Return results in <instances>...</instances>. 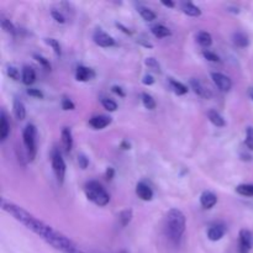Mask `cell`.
<instances>
[{"instance_id": "obj_30", "label": "cell", "mask_w": 253, "mask_h": 253, "mask_svg": "<svg viewBox=\"0 0 253 253\" xmlns=\"http://www.w3.org/2000/svg\"><path fill=\"white\" fill-rule=\"evenodd\" d=\"M44 42H46V43L48 44L49 47H52V49H53L54 53H56L57 56H61V53H62L61 44H59V42L57 41V40H54V39H44Z\"/></svg>"}, {"instance_id": "obj_31", "label": "cell", "mask_w": 253, "mask_h": 253, "mask_svg": "<svg viewBox=\"0 0 253 253\" xmlns=\"http://www.w3.org/2000/svg\"><path fill=\"white\" fill-rule=\"evenodd\" d=\"M145 63H146V66H147L148 68L152 69V71L157 72V73H160V72H161L160 63H158L157 59H155L153 57H148V58H146Z\"/></svg>"}, {"instance_id": "obj_15", "label": "cell", "mask_w": 253, "mask_h": 253, "mask_svg": "<svg viewBox=\"0 0 253 253\" xmlns=\"http://www.w3.org/2000/svg\"><path fill=\"white\" fill-rule=\"evenodd\" d=\"M61 137H62V143H63L66 152H71L72 147H73V136H72L71 128L68 127L62 128Z\"/></svg>"}, {"instance_id": "obj_19", "label": "cell", "mask_w": 253, "mask_h": 253, "mask_svg": "<svg viewBox=\"0 0 253 253\" xmlns=\"http://www.w3.org/2000/svg\"><path fill=\"white\" fill-rule=\"evenodd\" d=\"M208 118H209L210 123H211L214 126H216V127H224V126L226 125L225 119L215 110H210L209 113H208Z\"/></svg>"}, {"instance_id": "obj_1", "label": "cell", "mask_w": 253, "mask_h": 253, "mask_svg": "<svg viewBox=\"0 0 253 253\" xmlns=\"http://www.w3.org/2000/svg\"><path fill=\"white\" fill-rule=\"evenodd\" d=\"M1 209L6 211L7 214L11 215L20 224L24 225L27 230L41 237L46 244H48L49 246H52L57 251L62 253H83L71 239H68L63 234L56 231L53 227L48 226L43 221L35 217L34 215L26 211L24 208L19 207V205L14 204L11 202H7L5 199H1Z\"/></svg>"}, {"instance_id": "obj_26", "label": "cell", "mask_w": 253, "mask_h": 253, "mask_svg": "<svg viewBox=\"0 0 253 253\" xmlns=\"http://www.w3.org/2000/svg\"><path fill=\"white\" fill-rule=\"evenodd\" d=\"M0 24H1L2 30H4L5 32H7V34L10 35H16V29H15V26L12 25V22L10 21L9 19L2 16V15L1 17H0Z\"/></svg>"}, {"instance_id": "obj_22", "label": "cell", "mask_w": 253, "mask_h": 253, "mask_svg": "<svg viewBox=\"0 0 253 253\" xmlns=\"http://www.w3.org/2000/svg\"><path fill=\"white\" fill-rule=\"evenodd\" d=\"M169 85L170 89H172V90L174 91V94H177V95H184V94L188 93L187 86L183 83H180V82L174 81V79H169Z\"/></svg>"}, {"instance_id": "obj_4", "label": "cell", "mask_w": 253, "mask_h": 253, "mask_svg": "<svg viewBox=\"0 0 253 253\" xmlns=\"http://www.w3.org/2000/svg\"><path fill=\"white\" fill-rule=\"evenodd\" d=\"M22 141H24V145L26 147L27 156H29L30 161H34L36 157V127L32 124L25 127L24 132H22Z\"/></svg>"}, {"instance_id": "obj_12", "label": "cell", "mask_w": 253, "mask_h": 253, "mask_svg": "<svg viewBox=\"0 0 253 253\" xmlns=\"http://www.w3.org/2000/svg\"><path fill=\"white\" fill-rule=\"evenodd\" d=\"M217 198L214 193L211 192H204L200 195V204L204 209H211L216 205Z\"/></svg>"}, {"instance_id": "obj_40", "label": "cell", "mask_w": 253, "mask_h": 253, "mask_svg": "<svg viewBox=\"0 0 253 253\" xmlns=\"http://www.w3.org/2000/svg\"><path fill=\"white\" fill-rule=\"evenodd\" d=\"M78 162H79V166H81V167L83 168V169H85V168L88 167L89 161H88V158H86L84 155L79 156V157H78Z\"/></svg>"}, {"instance_id": "obj_14", "label": "cell", "mask_w": 253, "mask_h": 253, "mask_svg": "<svg viewBox=\"0 0 253 253\" xmlns=\"http://www.w3.org/2000/svg\"><path fill=\"white\" fill-rule=\"evenodd\" d=\"M9 133H10L9 121H7L5 111L1 110V114H0V140L1 141L6 140Z\"/></svg>"}, {"instance_id": "obj_36", "label": "cell", "mask_w": 253, "mask_h": 253, "mask_svg": "<svg viewBox=\"0 0 253 253\" xmlns=\"http://www.w3.org/2000/svg\"><path fill=\"white\" fill-rule=\"evenodd\" d=\"M203 54H204L205 58L210 62H219L220 61L219 56H217V54H215L214 52H211V51H204V53Z\"/></svg>"}, {"instance_id": "obj_28", "label": "cell", "mask_w": 253, "mask_h": 253, "mask_svg": "<svg viewBox=\"0 0 253 253\" xmlns=\"http://www.w3.org/2000/svg\"><path fill=\"white\" fill-rule=\"evenodd\" d=\"M236 192L242 197H253V184H240L237 185Z\"/></svg>"}, {"instance_id": "obj_21", "label": "cell", "mask_w": 253, "mask_h": 253, "mask_svg": "<svg viewBox=\"0 0 253 253\" xmlns=\"http://www.w3.org/2000/svg\"><path fill=\"white\" fill-rule=\"evenodd\" d=\"M152 34L155 35L157 39H165V37H168L170 35V31L168 27H166L165 25H155V26L151 29Z\"/></svg>"}, {"instance_id": "obj_13", "label": "cell", "mask_w": 253, "mask_h": 253, "mask_svg": "<svg viewBox=\"0 0 253 253\" xmlns=\"http://www.w3.org/2000/svg\"><path fill=\"white\" fill-rule=\"evenodd\" d=\"M190 86H192L193 90L195 91V94H198L199 96H202V98H210L211 96V93L209 91V89L205 88L204 85H203L202 82H199L198 79H190Z\"/></svg>"}, {"instance_id": "obj_37", "label": "cell", "mask_w": 253, "mask_h": 253, "mask_svg": "<svg viewBox=\"0 0 253 253\" xmlns=\"http://www.w3.org/2000/svg\"><path fill=\"white\" fill-rule=\"evenodd\" d=\"M52 16H53V19L56 20L57 22H59V24H64L66 22V19H64L63 15L61 14L59 11H57V10H52Z\"/></svg>"}, {"instance_id": "obj_32", "label": "cell", "mask_w": 253, "mask_h": 253, "mask_svg": "<svg viewBox=\"0 0 253 253\" xmlns=\"http://www.w3.org/2000/svg\"><path fill=\"white\" fill-rule=\"evenodd\" d=\"M101 104H103L104 109H106L108 111H111V113L118 110V104H116L114 100H111V99H108V98L103 99V100H101Z\"/></svg>"}, {"instance_id": "obj_24", "label": "cell", "mask_w": 253, "mask_h": 253, "mask_svg": "<svg viewBox=\"0 0 253 253\" xmlns=\"http://www.w3.org/2000/svg\"><path fill=\"white\" fill-rule=\"evenodd\" d=\"M234 42L237 47H241V48H245V47H247L250 44L249 37L244 32H236V34H234Z\"/></svg>"}, {"instance_id": "obj_29", "label": "cell", "mask_w": 253, "mask_h": 253, "mask_svg": "<svg viewBox=\"0 0 253 253\" xmlns=\"http://www.w3.org/2000/svg\"><path fill=\"white\" fill-rule=\"evenodd\" d=\"M142 104L146 109L148 110H155L156 109V101L148 93H142Z\"/></svg>"}, {"instance_id": "obj_5", "label": "cell", "mask_w": 253, "mask_h": 253, "mask_svg": "<svg viewBox=\"0 0 253 253\" xmlns=\"http://www.w3.org/2000/svg\"><path fill=\"white\" fill-rule=\"evenodd\" d=\"M51 161L52 168H53V172L57 178V182L59 184H63L64 178H66V163H64L63 157H62L61 152L58 150H53L51 156Z\"/></svg>"}, {"instance_id": "obj_8", "label": "cell", "mask_w": 253, "mask_h": 253, "mask_svg": "<svg viewBox=\"0 0 253 253\" xmlns=\"http://www.w3.org/2000/svg\"><path fill=\"white\" fill-rule=\"evenodd\" d=\"M93 39L94 42H95L98 46L105 47V48L106 47H111L115 44V40H114L110 35H108L106 32H104L103 30L100 29L95 30V32H94L93 35Z\"/></svg>"}, {"instance_id": "obj_34", "label": "cell", "mask_w": 253, "mask_h": 253, "mask_svg": "<svg viewBox=\"0 0 253 253\" xmlns=\"http://www.w3.org/2000/svg\"><path fill=\"white\" fill-rule=\"evenodd\" d=\"M7 76H9L10 78L14 79V81H19V78H20L19 69H16L15 67H12V66H7Z\"/></svg>"}, {"instance_id": "obj_33", "label": "cell", "mask_w": 253, "mask_h": 253, "mask_svg": "<svg viewBox=\"0 0 253 253\" xmlns=\"http://www.w3.org/2000/svg\"><path fill=\"white\" fill-rule=\"evenodd\" d=\"M246 146L250 148V150L253 151V127L252 126H249L246 128Z\"/></svg>"}, {"instance_id": "obj_41", "label": "cell", "mask_w": 253, "mask_h": 253, "mask_svg": "<svg viewBox=\"0 0 253 253\" xmlns=\"http://www.w3.org/2000/svg\"><path fill=\"white\" fill-rule=\"evenodd\" d=\"M142 83L145 84V85H152V84L155 83V79H153L152 76H150V74H147V76L143 77Z\"/></svg>"}, {"instance_id": "obj_20", "label": "cell", "mask_w": 253, "mask_h": 253, "mask_svg": "<svg viewBox=\"0 0 253 253\" xmlns=\"http://www.w3.org/2000/svg\"><path fill=\"white\" fill-rule=\"evenodd\" d=\"M14 114L17 120H24L26 118V109H25L24 103L19 99L14 100Z\"/></svg>"}, {"instance_id": "obj_44", "label": "cell", "mask_w": 253, "mask_h": 253, "mask_svg": "<svg viewBox=\"0 0 253 253\" xmlns=\"http://www.w3.org/2000/svg\"><path fill=\"white\" fill-rule=\"evenodd\" d=\"M113 174H114L113 168H109L108 172H106V177H108V179H111V178H113Z\"/></svg>"}, {"instance_id": "obj_6", "label": "cell", "mask_w": 253, "mask_h": 253, "mask_svg": "<svg viewBox=\"0 0 253 253\" xmlns=\"http://www.w3.org/2000/svg\"><path fill=\"white\" fill-rule=\"evenodd\" d=\"M253 245L252 234L249 230L244 229L240 231L239 236V253H250Z\"/></svg>"}, {"instance_id": "obj_35", "label": "cell", "mask_w": 253, "mask_h": 253, "mask_svg": "<svg viewBox=\"0 0 253 253\" xmlns=\"http://www.w3.org/2000/svg\"><path fill=\"white\" fill-rule=\"evenodd\" d=\"M62 108H63V110H74L76 105H74L73 101H72L71 99L64 98L63 100H62Z\"/></svg>"}, {"instance_id": "obj_10", "label": "cell", "mask_w": 253, "mask_h": 253, "mask_svg": "<svg viewBox=\"0 0 253 253\" xmlns=\"http://www.w3.org/2000/svg\"><path fill=\"white\" fill-rule=\"evenodd\" d=\"M111 124V118L105 115H99L94 116L89 120V125L91 126L95 130H101V128H105L106 126H109Z\"/></svg>"}, {"instance_id": "obj_39", "label": "cell", "mask_w": 253, "mask_h": 253, "mask_svg": "<svg viewBox=\"0 0 253 253\" xmlns=\"http://www.w3.org/2000/svg\"><path fill=\"white\" fill-rule=\"evenodd\" d=\"M35 58H36V59H37V62H39V63H41L42 66L44 67V68L51 69V64H49V62H48V61H46V59H44L43 57L37 56V54H35Z\"/></svg>"}, {"instance_id": "obj_46", "label": "cell", "mask_w": 253, "mask_h": 253, "mask_svg": "<svg viewBox=\"0 0 253 253\" xmlns=\"http://www.w3.org/2000/svg\"><path fill=\"white\" fill-rule=\"evenodd\" d=\"M123 253H125V252H123Z\"/></svg>"}, {"instance_id": "obj_2", "label": "cell", "mask_w": 253, "mask_h": 253, "mask_svg": "<svg viewBox=\"0 0 253 253\" xmlns=\"http://www.w3.org/2000/svg\"><path fill=\"white\" fill-rule=\"evenodd\" d=\"M187 227V219L179 209H170L166 215V235L173 244H179Z\"/></svg>"}, {"instance_id": "obj_7", "label": "cell", "mask_w": 253, "mask_h": 253, "mask_svg": "<svg viewBox=\"0 0 253 253\" xmlns=\"http://www.w3.org/2000/svg\"><path fill=\"white\" fill-rule=\"evenodd\" d=\"M211 78L215 85L221 91H229L232 88L231 79L227 76H225V74L219 73V72H214V73H211Z\"/></svg>"}, {"instance_id": "obj_23", "label": "cell", "mask_w": 253, "mask_h": 253, "mask_svg": "<svg viewBox=\"0 0 253 253\" xmlns=\"http://www.w3.org/2000/svg\"><path fill=\"white\" fill-rule=\"evenodd\" d=\"M197 40H198V42H199L200 46L205 47V48L210 47V46H211V43H212L211 35H210L209 32H207V31L199 32V34H198V36H197Z\"/></svg>"}, {"instance_id": "obj_25", "label": "cell", "mask_w": 253, "mask_h": 253, "mask_svg": "<svg viewBox=\"0 0 253 253\" xmlns=\"http://www.w3.org/2000/svg\"><path fill=\"white\" fill-rule=\"evenodd\" d=\"M137 11L140 12V15L142 16V19L145 20V21H153V20L156 19V14L152 11L151 9H148V7L146 6H138L137 7Z\"/></svg>"}, {"instance_id": "obj_38", "label": "cell", "mask_w": 253, "mask_h": 253, "mask_svg": "<svg viewBox=\"0 0 253 253\" xmlns=\"http://www.w3.org/2000/svg\"><path fill=\"white\" fill-rule=\"evenodd\" d=\"M27 94H29L30 96H34V98L37 99L43 98V93H42L40 89H29V90H27Z\"/></svg>"}, {"instance_id": "obj_11", "label": "cell", "mask_w": 253, "mask_h": 253, "mask_svg": "<svg viewBox=\"0 0 253 253\" xmlns=\"http://www.w3.org/2000/svg\"><path fill=\"white\" fill-rule=\"evenodd\" d=\"M225 232H226V230H225L224 226H221V225H214V226H211L208 230V239L212 242L220 241L225 236Z\"/></svg>"}, {"instance_id": "obj_9", "label": "cell", "mask_w": 253, "mask_h": 253, "mask_svg": "<svg viewBox=\"0 0 253 253\" xmlns=\"http://www.w3.org/2000/svg\"><path fill=\"white\" fill-rule=\"evenodd\" d=\"M136 194L143 202H150L153 198V192L151 189V187L143 182H140L136 185Z\"/></svg>"}, {"instance_id": "obj_3", "label": "cell", "mask_w": 253, "mask_h": 253, "mask_svg": "<svg viewBox=\"0 0 253 253\" xmlns=\"http://www.w3.org/2000/svg\"><path fill=\"white\" fill-rule=\"evenodd\" d=\"M85 194L86 198L95 205H98V207H105L110 202V195L108 194L105 188L100 183L95 182V180L86 183Z\"/></svg>"}, {"instance_id": "obj_43", "label": "cell", "mask_w": 253, "mask_h": 253, "mask_svg": "<svg viewBox=\"0 0 253 253\" xmlns=\"http://www.w3.org/2000/svg\"><path fill=\"white\" fill-rule=\"evenodd\" d=\"M162 4L165 5V6H167V7H174V2L169 1V0H168V1H166V0H162Z\"/></svg>"}, {"instance_id": "obj_16", "label": "cell", "mask_w": 253, "mask_h": 253, "mask_svg": "<svg viewBox=\"0 0 253 253\" xmlns=\"http://www.w3.org/2000/svg\"><path fill=\"white\" fill-rule=\"evenodd\" d=\"M22 83L25 84V85H31V84L35 83V81H36V73H35L34 68H31V67L29 66H25L24 68H22Z\"/></svg>"}, {"instance_id": "obj_42", "label": "cell", "mask_w": 253, "mask_h": 253, "mask_svg": "<svg viewBox=\"0 0 253 253\" xmlns=\"http://www.w3.org/2000/svg\"><path fill=\"white\" fill-rule=\"evenodd\" d=\"M113 91H114V93L119 94V95H120V96H124V95H125V94H124V91L121 90L120 86H113Z\"/></svg>"}, {"instance_id": "obj_45", "label": "cell", "mask_w": 253, "mask_h": 253, "mask_svg": "<svg viewBox=\"0 0 253 253\" xmlns=\"http://www.w3.org/2000/svg\"><path fill=\"white\" fill-rule=\"evenodd\" d=\"M252 99H253V94H252Z\"/></svg>"}, {"instance_id": "obj_27", "label": "cell", "mask_w": 253, "mask_h": 253, "mask_svg": "<svg viewBox=\"0 0 253 253\" xmlns=\"http://www.w3.org/2000/svg\"><path fill=\"white\" fill-rule=\"evenodd\" d=\"M119 220H120L121 226H127V225L130 224L131 220H132V210L126 209L124 210V211H121L120 215H119Z\"/></svg>"}, {"instance_id": "obj_18", "label": "cell", "mask_w": 253, "mask_h": 253, "mask_svg": "<svg viewBox=\"0 0 253 253\" xmlns=\"http://www.w3.org/2000/svg\"><path fill=\"white\" fill-rule=\"evenodd\" d=\"M93 77V72L91 69L86 68L84 66H79L76 71V79L79 82H86Z\"/></svg>"}, {"instance_id": "obj_17", "label": "cell", "mask_w": 253, "mask_h": 253, "mask_svg": "<svg viewBox=\"0 0 253 253\" xmlns=\"http://www.w3.org/2000/svg\"><path fill=\"white\" fill-rule=\"evenodd\" d=\"M182 10L185 15L192 17H198L202 15V10H200L197 5L193 4V2H183Z\"/></svg>"}]
</instances>
